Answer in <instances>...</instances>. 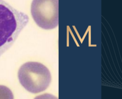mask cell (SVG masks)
Wrapping results in <instances>:
<instances>
[{"label":"cell","instance_id":"1","mask_svg":"<svg viewBox=\"0 0 122 99\" xmlns=\"http://www.w3.org/2000/svg\"><path fill=\"white\" fill-rule=\"evenodd\" d=\"M29 21L24 13L0 0V57L13 44Z\"/></svg>","mask_w":122,"mask_h":99},{"label":"cell","instance_id":"2","mask_svg":"<svg viewBox=\"0 0 122 99\" xmlns=\"http://www.w3.org/2000/svg\"><path fill=\"white\" fill-rule=\"evenodd\" d=\"M19 81L22 86L32 93L45 91L51 82L50 70L43 64L29 62L23 64L18 72Z\"/></svg>","mask_w":122,"mask_h":99},{"label":"cell","instance_id":"3","mask_svg":"<svg viewBox=\"0 0 122 99\" xmlns=\"http://www.w3.org/2000/svg\"><path fill=\"white\" fill-rule=\"evenodd\" d=\"M31 12L41 28L52 29L58 25V0H33Z\"/></svg>","mask_w":122,"mask_h":99},{"label":"cell","instance_id":"4","mask_svg":"<svg viewBox=\"0 0 122 99\" xmlns=\"http://www.w3.org/2000/svg\"><path fill=\"white\" fill-rule=\"evenodd\" d=\"M0 99H13V95L12 92L6 86L0 85Z\"/></svg>","mask_w":122,"mask_h":99}]
</instances>
